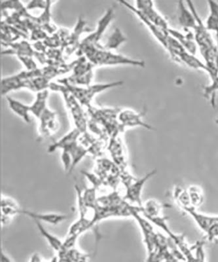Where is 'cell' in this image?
<instances>
[{"label": "cell", "instance_id": "obj_1", "mask_svg": "<svg viewBox=\"0 0 218 262\" xmlns=\"http://www.w3.org/2000/svg\"><path fill=\"white\" fill-rule=\"evenodd\" d=\"M76 63V60H75L69 64L62 66H45L35 70H26L13 76L7 77L6 78L2 79L1 81V85H0L1 95H6L11 91H15L18 83L27 79L38 78V77H46L53 80L60 75L72 72Z\"/></svg>", "mask_w": 218, "mask_h": 262}, {"label": "cell", "instance_id": "obj_2", "mask_svg": "<svg viewBox=\"0 0 218 262\" xmlns=\"http://www.w3.org/2000/svg\"><path fill=\"white\" fill-rule=\"evenodd\" d=\"M76 55L77 58L85 56L95 67L116 65H129L141 68L145 67V62L143 60L133 59L105 50L100 44L98 46L88 47L76 53Z\"/></svg>", "mask_w": 218, "mask_h": 262}, {"label": "cell", "instance_id": "obj_3", "mask_svg": "<svg viewBox=\"0 0 218 262\" xmlns=\"http://www.w3.org/2000/svg\"><path fill=\"white\" fill-rule=\"evenodd\" d=\"M57 82L67 86L73 97L76 98L82 106L86 107V109L92 106L93 98L98 93L110 89L123 85L124 83L123 81H117L111 82V83L93 84V85L91 84L86 86H80L71 85L66 78L58 79Z\"/></svg>", "mask_w": 218, "mask_h": 262}, {"label": "cell", "instance_id": "obj_4", "mask_svg": "<svg viewBox=\"0 0 218 262\" xmlns=\"http://www.w3.org/2000/svg\"><path fill=\"white\" fill-rule=\"evenodd\" d=\"M121 111L119 108L97 107L92 105L88 108L86 114L89 120L97 123L112 137L123 132L118 121V116Z\"/></svg>", "mask_w": 218, "mask_h": 262}, {"label": "cell", "instance_id": "obj_5", "mask_svg": "<svg viewBox=\"0 0 218 262\" xmlns=\"http://www.w3.org/2000/svg\"><path fill=\"white\" fill-rule=\"evenodd\" d=\"M85 56L78 57L72 73L69 77L66 78L68 82L72 85L86 86L91 85L93 78V70L95 68Z\"/></svg>", "mask_w": 218, "mask_h": 262}, {"label": "cell", "instance_id": "obj_6", "mask_svg": "<svg viewBox=\"0 0 218 262\" xmlns=\"http://www.w3.org/2000/svg\"><path fill=\"white\" fill-rule=\"evenodd\" d=\"M115 17V7L112 6L107 9L104 15L98 20L97 29L95 31L91 32L88 36L81 40L80 46L77 52L88 47L98 46L101 39L105 30L109 27L110 23Z\"/></svg>", "mask_w": 218, "mask_h": 262}, {"label": "cell", "instance_id": "obj_7", "mask_svg": "<svg viewBox=\"0 0 218 262\" xmlns=\"http://www.w3.org/2000/svg\"><path fill=\"white\" fill-rule=\"evenodd\" d=\"M88 22L82 16H79L77 24L72 31L70 33L69 37L61 48L64 52L65 60L69 58L74 53H76L80 46L81 36L84 32L90 31L86 27Z\"/></svg>", "mask_w": 218, "mask_h": 262}, {"label": "cell", "instance_id": "obj_8", "mask_svg": "<svg viewBox=\"0 0 218 262\" xmlns=\"http://www.w3.org/2000/svg\"><path fill=\"white\" fill-rule=\"evenodd\" d=\"M179 2L178 4V22L181 27L187 32H191L190 30H193L198 25L197 20V11L194 8L193 2Z\"/></svg>", "mask_w": 218, "mask_h": 262}, {"label": "cell", "instance_id": "obj_9", "mask_svg": "<svg viewBox=\"0 0 218 262\" xmlns=\"http://www.w3.org/2000/svg\"><path fill=\"white\" fill-rule=\"evenodd\" d=\"M136 8L139 10L145 17L158 26L160 29L168 31L170 29L167 21L164 16L157 10L154 3L151 1H137Z\"/></svg>", "mask_w": 218, "mask_h": 262}, {"label": "cell", "instance_id": "obj_10", "mask_svg": "<svg viewBox=\"0 0 218 262\" xmlns=\"http://www.w3.org/2000/svg\"><path fill=\"white\" fill-rule=\"evenodd\" d=\"M119 3L121 4V5H123L125 8L129 9L133 13H135V15L139 18V19L141 20L142 22L146 26L147 29H148L150 32L153 34V36L156 37L157 40L161 44V46H163L164 48L166 49L168 37L169 36L168 32L165 31V30L159 28L158 26L154 25L153 23H151V21L147 19L139 10H138L135 6H132V5L125 1H119Z\"/></svg>", "mask_w": 218, "mask_h": 262}, {"label": "cell", "instance_id": "obj_11", "mask_svg": "<svg viewBox=\"0 0 218 262\" xmlns=\"http://www.w3.org/2000/svg\"><path fill=\"white\" fill-rule=\"evenodd\" d=\"M156 170H151L147 173L144 177L135 180L133 183L130 184L126 188L125 198V201H130V203H136L138 206L142 207V193L143 189L146 182L156 174Z\"/></svg>", "mask_w": 218, "mask_h": 262}, {"label": "cell", "instance_id": "obj_12", "mask_svg": "<svg viewBox=\"0 0 218 262\" xmlns=\"http://www.w3.org/2000/svg\"><path fill=\"white\" fill-rule=\"evenodd\" d=\"M145 115V111L138 112L132 110H121L118 116V121L122 130L126 128L134 127H142L149 130H154V128L148 124L143 121L142 118Z\"/></svg>", "mask_w": 218, "mask_h": 262}, {"label": "cell", "instance_id": "obj_13", "mask_svg": "<svg viewBox=\"0 0 218 262\" xmlns=\"http://www.w3.org/2000/svg\"><path fill=\"white\" fill-rule=\"evenodd\" d=\"M39 121V135L41 138L49 137L58 128L57 114L48 107L42 112L38 118Z\"/></svg>", "mask_w": 218, "mask_h": 262}, {"label": "cell", "instance_id": "obj_14", "mask_svg": "<svg viewBox=\"0 0 218 262\" xmlns=\"http://www.w3.org/2000/svg\"><path fill=\"white\" fill-rule=\"evenodd\" d=\"M20 214H24L34 221H38L41 223L44 222V223L55 226L62 223L69 217L67 214H59V213L37 212L23 209L20 210Z\"/></svg>", "mask_w": 218, "mask_h": 262}, {"label": "cell", "instance_id": "obj_15", "mask_svg": "<svg viewBox=\"0 0 218 262\" xmlns=\"http://www.w3.org/2000/svg\"><path fill=\"white\" fill-rule=\"evenodd\" d=\"M81 135V133L77 128H74L58 141L49 146V153H53L58 149H62V151H71L79 144L78 139Z\"/></svg>", "mask_w": 218, "mask_h": 262}, {"label": "cell", "instance_id": "obj_16", "mask_svg": "<svg viewBox=\"0 0 218 262\" xmlns=\"http://www.w3.org/2000/svg\"><path fill=\"white\" fill-rule=\"evenodd\" d=\"M181 252L186 262H206L205 242H198L192 247L187 245Z\"/></svg>", "mask_w": 218, "mask_h": 262}, {"label": "cell", "instance_id": "obj_17", "mask_svg": "<svg viewBox=\"0 0 218 262\" xmlns=\"http://www.w3.org/2000/svg\"><path fill=\"white\" fill-rule=\"evenodd\" d=\"M182 210L193 219L197 226L205 233L211 226L217 221V216H210V215L203 214V213L198 211L196 208L192 207V206L184 208Z\"/></svg>", "mask_w": 218, "mask_h": 262}, {"label": "cell", "instance_id": "obj_18", "mask_svg": "<svg viewBox=\"0 0 218 262\" xmlns=\"http://www.w3.org/2000/svg\"><path fill=\"white\" fill-rule=\"evenodd\" d=\"M52 79L46 78V77H38L27 79V80L20 81L18 83L15 88V91L26 89L32 92L39 93L41 91L49 90V86Z\"/></svg>", "mask_w": 218, "mask_h": 262}, {"label": "cell", "instance_id": "obj_19", "mask_svg": "<svg viewBox=\"0 0 218 262\" xmlns=\"http://www.w3.org/2000/svg\"><path fill=\"white\" fill-rule=\"evenodd\" d=\"M29 35L25 34L5 22H1V44L13 43L20 38H29Z\"/></svg>", "mask_w": 218, "mask_h": 262}, {"label": "cell", "instance_id": "obj_20", "mask_svg": "<svg viewBox=\"0 0 218 262\" xmlns=\"http://www.w3.org/2000/svg\"><path fill=\"white\" fill-rule=\"evenodd\" d=\"M168 32L171 36L175 37L176 39L180 42L187 52L192 54V55H196L198 47L195 40H194L193 33L188 32L187 34H185L178 31V30L170 29V28L168 29Z\"/></svg>", "mask_w": 218, "mask_h": 262}, {"label": "cell", "instance_id": "obj_21", "mask_svg": "<svg viewBox=\"0 0 218 262\" xmlns=\"http://www.w3.org/2000/svg\"><path fill=\"white\" fill-rule=\"evenodd\" d=\"M36 224L37 229H38L39 233L41 234L42 237L47 241L48 244L52 249L57 252L58 254L60 253L63 250V245L64 242H62L57 236L54 235L44 228L43 224L38 221H34Z\"/></svg>", "mask_w": 218, "mask_h": 262}, {"label": "cell", "instance_id": "obj_22", "mask_svg": "<svg viewBox=\"0 0 218 262\" xmlns=\"http://www.w3.org/2000/svg\"><path fill=\"white\" fill-rule=\"evenodd\" d=\"M7 100L9 104V108L14 113L19 116L27 123H30V106L25 104L24 103L18 101V100L13 99V98L7 97Z\"/></svg>", "mask_w": 218, "mask_h": 262}, {"label": "cell", "instance_id": "obj_23", "mask_svg": "<svg viewBox=\"0 0 218 262\" xmlns=\"http://www.w3.org/2000/svg\"><path fill=\"white\" fill-rule=\"evenodd\" d=\"M178 62H181L182 64L187 66V67L191 68L194 70H203L209 74V70L205 63L203 62L202 60L199 59L195 55H192V54L187 52H184L178 58Z\"/></svg>", "mask_w": 218, "mask_h": 262}, {"label": "cell", "instance_id": "obj_24", "mask_svg": "<svg viewBox=\"0 0 218 262\" xmlns=\"http://www.w3.org/2000/svg\"><path fill=\"white\" fill-rule=\"evenodd\" d=\"M93 226L92 220L89 219L86 216H79V219L70 226L68 235H74L79 237Z\"/></svg>", "mask_w": 218, "mask_h": 262}, {"label": "cell", "instance_id": "obj_25", "mask_svg": "<svg viewBox=\"0 0 218 262\" xmlns=\"http://www.w3.org/2000/svg\"><path fill=\"white\" fill-rule=\"evenodd\" d=\"M209 14L205 23L209 31L215 33L218 40V3L214 1H208Z\"/></svg>", "mask_w": 218, "mask_h": 262}, {"label": "cell", "instance_id": "obj_26", "mask_svg": "<svg viewBox=\"0 0 218 262\" xmlns=\"http://www.w3.org/2000/svg\"><path fill=\"white\" fill-rule=\"evenodd\" d=\"M49 97V91L46 90L37 93L36 100L32 105H30V113L38 119L42 112L47 107V102Z\"/></svg>", "mask_w": 218, "mask_h": 262}, {"label": "cell", "instance_id": "obj_27", "mask_svg": "<svg viewBox=\"0 0 218 262\" xmlns=\"http://www.w3.org/2000/svg\"><path fill=\"white\" fill-rule=\"evenodd\" d=\"M126 41H127V38L121 30L119 28H116L111 36L107 39L104 45L102 46V48L105 50L110 51L116 50Z\"/></svg>", "mask_w": 218, "mask_h": 262}, {"label": "cell", "instance_id": "obj_28", "mask_svg": "<svg viewBox=\"0 0 218 262\" xmlns=\"http://www.w3.org/2000/svg\"><path fill=\"white\" fill-rule=\"evenodd\" d=\"M163 205L156 200H149L142 206V214L147 219L161 216Z\"/></svg>", "mask_w": 218, "mask_h": 262}, {"label": "cell", "instance_id": "obj_29", "mask_svg": "<svg viewBox=\"0 0 218 262\" xmlns=\"http://www.w3.org/2000/svg\"><path fill=\"white\" fill-rule=\"evenodd\" d=\"M20 209L17 203L13 199L2 198L1 199V215L11 217L16 214H20Z\"/></svg>", "mask_w": 218, "mask_h": 262}, {"label": "cell", "instance_id": "obj_30", "mask_svg": "<svg viewBox=\"0 0 218 262\" xmlns=\"http://www.w3.org/2000/svg\"><path fill=\"white\" fill-rule=\"evenodd\" d=\"M166 50L170 54L171 58L174 59L175 61L178 60V58L183 53L187 51L184 48L180 42L176 39L175 37L168 36L167 39V43H166Z\"/></svg>", "mask_w": 218, "mask_h": 262}, {"label": "cell", "instance_id": "obj_31", "mask_svg": "<svg viewBox=\"0 0 218 262\" xmlns=\"http://www.w3.org/2000/svg\"><path fill=\"white\" fill-rule=\"evenodd\" d=\"M58 258H64L68 262H88L89 255L75 247L64 253L58 254Z\"/></svg>", "mask_w": 218, "mask_h": 262}, {"label": "cell", "instance_id": "obj_32", "mask_svg": "<svg viewBox=\"0 0 218 262\" xmlns=\"http://www.w3.org/2000/svg\"><path fill=\"white\" fill-rule=\"evenodd\" d=\"M173 198L178 207L181 208L182 209L191 206L187 189L182 188L181 187H175L174 191H173Z\"/></svg>", "mask_w": 218, "mask_h": 262}, {"label": "cell", "instance_id": "obj_33", "mask_svg": "<svg viewBox=\"0 0 218 262\" xmlns=\"http://www.w3.org/2000/svg\"><path fill=\"white\" fill-rule=\"evenodd\" d=\"M190 201L192 207L198 208L203 205L204 202V194L202 189L198 186H191L187 189Z\"/></svg>", "mask_w": 218, "mask_h": 262}, {"label": "cell", "instance_id": "obj_34", "mask_svg": "<svg viewBox=\"0 0 218 262\" xmlns=\"http://www.w3.org/2000/svg\"><path fill=\"white\" fill-rule=\"evenodd\" d=\"M83 194L84 201H85L86 207L90 209H95L98 204V198L97 196V190L95 187L86 189Z\"/></svg>", "mask_w": 218, "mask_h": 262}, {"label": "cell", "instance_id": "obj_35", "mask_svg": "<svg viewBox=\"0 0 218 262\" xmlns=\"http://www.w3.org/2000/svg\"><path fill=\"white\" fill-rule=\"evenodd\" d=\"M204 95L207 98H211L214 100L215 93L218 91V74L215 78L211 79V83L209 85L206 86L204 89Z\"/></svg>", "mask_w": 218, "mask_h": 262}, {"label": "cell", "instance_id": "obj_36", "mask_svg": "<svg viewBox=\"0 0 218 262\" xmlns=\"http://www.w3.org/2000/svg\"><path fill=\"white\" fill-rule=\"evenodd\" d=\"M49 36L46 31L41 28H37V29L33 30L30 32V40L34 42L43 41Z\"/></svg>", "mask_w": 218, "mask_h": 262}, {"label": "cell", "instance_id": "obj_37", "mask_svg": "<svg viewBox=\"0 0 218 262\" xmlns=\"http://www.w3.org/2000/svg\"><path fill=\"white\" fill-rule=\"evenodd\" d=\"M53 2L52 1H41V0H34V1L30 2L27 4V8L28 10H32V9H39L45 10L48 8L49 6H51Z\"/></svg>", "mask_w": 218, "mask_h": 262}, {"label": "cell", "instance_id": "obj_38", "mask_svg": "<svg viewBox=\"0 0 218 262\" xmlns=\"http://www.w3.org/2000/svg\"><path fill=\"white\" fill-rule=\"evenodd\" d=\"M61 161H62L63 167H64L65 171L70 172L73 170L72 157L70 152L62 151V154H61Z\"/></svg>", "mask_w": 218, "mask_h": 262}, {"label": "cell", "instance_id": "obj_39", "mask_svg": "<svg viewBox=\"0 0 218 262\" xmlns=\"http://www.w3.org/2000/svg\"><path fill=\"white\" fill-rule=\"evenodd\" d=\"M17 58L25 66L27 70H35L39 68L34 58L26 57V56H18Z\"/></svg>", "mask_w": 218, "mask_h": 262}, {"label": "cell", "instance_id": "obj_40", "mask_svg": "<svg viewBox=\"0 0 218 262\" xmlns=\"http://www.w3.org/2000/svg\"><path fill=\"white\" fill-rule=\"evenodd\" d=\"M180 260L179 259L177 258L175 256L174 254L172 253V252H170L168 254L167 256H166L165 260H164L163 262H180Z\"/></svg>", "mask_w": 218, "mask_h": 262}, {"label": "cell", "instance_id": "obj_41", "mask_svg": "<svg viewBox=\"0 0 218 262\" xmlns=\"http://www.w3.org/2000/svg\"><path fill=\"white\" fill-rule=\"evenodd\" d=\"M30 262H46L41 259L40 256L38 254H34L30 258Z\"/></svg>", "mask_w": 218, "mask_h": 262}, {"label": "cell", "instance_id": "obj_42", "mask_svg": "<svg viewBox=\"0 0 218 262\" xmlns=\"http://www.w3.org/2000/svg\"><path fill=\"white\" fill-rule=\"evenodd\" d=\"M0 262H12L9 256H7L3 251L1 252V256H0Z\"/></svg>", "mask_w": 218, "mask_h": 262}, {"label": "cell", "instance_id": "obj_43", "mask_svg": "<svg viewBox=\"0 0 218 262\" xmlns=\"http://www.w3.org/2000/svg\"><path fill=\"white\" fill-rule=\"evenodd\" d=\"M53 262H68L64 258H58V259H56L55 260L54 259Z\"/></svg>", "mask_w": 218, "mask_h": 262}, {"label": "cell", "instance_id": "obj_44", "mask_svg": "<svg viewBox=\"0 0 218 262\" xmlns=\"http://www.w3.org/2000/svg\"><path fill=\"white\" fill-rule=\"evenodd\" d=\"M216 123L218 124V119H216Z\"/></svg>", "mask_w": 218, "mask_h": 262}]
</instances>
